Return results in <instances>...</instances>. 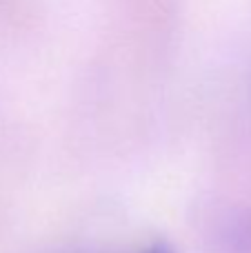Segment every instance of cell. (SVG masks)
I'll return each instance as SVG.
<instances>
[{"label":"cell","instance_id":"6da1fadb","mask_svg":"<svg viewBox=\"0 0 251 253\" xmlns=\"http://www.w3.org/2000/svg\"><path fill=\"white\" fill-rule=\"evenodd\" d=\"M138 253H176V251H173L169 245H165V242H154V245L145 247V249L138 251Z\"/></svg>","mask_w":251,"mask_h":253}]
</instances>
